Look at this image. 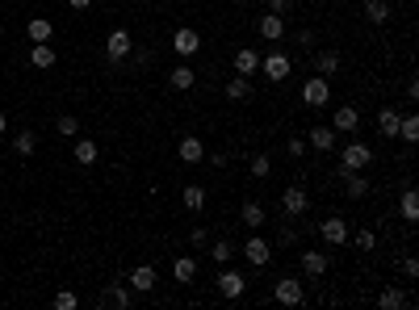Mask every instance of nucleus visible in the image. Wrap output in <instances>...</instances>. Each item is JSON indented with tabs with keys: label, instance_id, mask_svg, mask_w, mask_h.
I'll list each match as a JSON object with an SVG mask.
<instances>
[{
	"label": "nucleus",
	"instance_id": "1",
	"mask_svg": "<svg viewBox=\"0 0 419 310\" xmlns=\"http://www.w3.org/2000/svg\"><path fill=\"white\" fill-rule=\"evenodd\" d=\"M340 151V172H365L374 164V147L365 143V138H356V143H348V147H336Z\"/></svg>",
	"mask_w": 419,
	"mask_h": 310
},
{
	"label": "nucleus",
	"instance_id": "2",
	"mask_svg": "<svg viewBox=\"0 0 419 310\" xmlns=\"http://www.w3.org/2000/svg\"><path fill=\"white\" fill-rule=\"evenodd\" d=\"M289 72H294V63H289V55H281V50H269V55L260 59V76H265L269 84L289 80Z\"/></svg>",
	"mask_w": 419,
	"mask_h": 310
},
{
	"label": "nucleus",
	"instance_id": "3",
	"mask_svg": "<svg viewBox=\"0 0 419 310\" xmlns=\"http://www.w3.org/2000/svg\"><path fill=\"white\" fill-rule=\"evenodd\" d=\"M302 101H306L310 110H323L327 101H331V80H327V76H314V80H306V84H302Z\"/></svg>",
	"mask_w": 419,
	"mask_h": 310
},
{
	"label": "nucleus",
	"instance_id": "4",
	"mask_svg": "<svg viewBox=\"0 0 419 310\" xmlns=\"http://www.w3.org/2000/svg\"><path fill=\"white\" fill-rule=\"evenodd\" d=\"M239 251L247 256V265H252V269H265V265L273 260V243H269V239H260V235H252Z\"/></svg>",
	"mask_w": 419,
	"mask_h": 310
},
{
	"label": "nucleus",
	"instance_id": "5",
	"mask_svg": "<svg viewBox=\"0 0 419 310\" xmlns=\"http://www.w3.org/2000/svg\"><path fill=\"white\" fill-rule=\"evenodd\" d=\"M172 50H176L181 59H193L197 50H201V34H197L193 25H181V30L172 34Z\"/></svg>",
	"mask_w": 419,
	"mask_h": 310
},
{
	"label": "nucleus",
	"instance_id": "6",
	"mask_svg": "<svg viewBox=\"0 0 419 310\" xmlns=\"http://www.w3.org/2000/svg\"><path fill=\"white\" fill-rule=\"evenodd\" d=\"M281 210H285L289 218H298V214H306V210H310V193H306L302 185H289V189L281 193Z\"/></svg>",
	"mask_w": 419,
	"mask_h": 310
},
{
	"label": "nucleus",
	"instance_id": "7",
	"mask_svg": "<svg viewBox=\"0 0 419 310\" xmlns=\"http://www.w3.org/2000/svg\"><path fill=\"white\" fill-rule=\"evenodd\" d=\"M243 289H247V277L223 265V273H218V293H223L227 302H235V298H243Z\"/></svg>",
	"mask_w": 419,
	"mask_h": 310
},
{
	"label": "nucleus",
	"instance_id": "8",
	"mask_svg": "<svg viewBox=\"0 0 419 310\" xmlns=\"http://www.w3.org/2000/svg\"><path fill=\"white\" fill-rule=\"evenodd\" d=\"M319 235H323V243H327V247H344V243H348V223H344L340 214H331V218H323Z\"/></svg>",
	"mask_w": 419,
	"mask_h": 310
},
{
	"label": "nucleus",
	"instance_id": "9",
	"mask_svg": "<svg viewBox=\"0 0 419 310\" xmlns=\"http://www.w3.org/2000/svg\"><path fill=\"white\" fill-rule=\"evenodd\" d=\"M130 46H134L130 34H126V30H114L110 38H105V59H110V63H122V59L130 55Z\"/></svg>",
	"mask_w": 419,
	"mask_h": 310
},
{
	"label": "nucleus",
	"instance_id": "10",
	"mask_svg": "<svg viewBox=\"0 0 419 310\" xmlns=\"http://www.w3.org/2000/svg\"><path fill=\"white\" fill-rule=\"evenodd\" d=\"M256 30H260V38H265V42H277V38H285V17L281 13H260L256 17Z\"/></svg>",
	"mask_w": 419,
	"mask_h": 310
},
{
	"label": "nucleus",
	"instance_id": "11",
	"mask_svg": "<svg viewBox=\"0 0 419 310\" xmlns=\"http://www.w3.org/2000/svg\"><path fill=\"white\" fill-rule=\"evenodd\" d=\"M336 134H340L336 126H310L306 147H314V151H336V147H340V138H336Z\"/></svg>",
	"mask_w": 419,
	"mask_h": 310
},
{
	"label": "nucleus",
	"instance_id": "12",
	"mask_svg": "<svg viewBox=\"0 0 419 310\" xmlns=\"http://www.w3.org/2000/svg\"><path fill=\"white\" fill-rule=\"evenodd\" d=\"M273 298H277L281 306H298V302H302V281H298V277H281V281L273 285Z\"/></svg>",
	"mask_w": 419,
	"mask_h": 310
},
{
	"label": "nucleus",
	"instance_id": "13",
	"mask_svg": "<svg viewBox=\"0 0 419 310\" xmlns=\"http://www.w3.org/2000/svg\"><path fill=\"white\" fill-rule=\"evenodd\" d=\"M331 260H327V251H302V273L306 277H327Z\"/></svg>",
	"mask_w": 419,
	"mask_h": 310
},
{
	"label": "nucleus",
	"instance_id": "14",
	"mask_svg": "<svg viewBox=\"0 0 419 310\" xmlns=\"http://www.w3.org/2000/svg\"><path fill=\"white\" fill-rule=\"evenodd\" d=\"M256 72H260V50L239 46L235 50V76H256Z\"/></svg>",
	"mask_w": 419,
	"mask_h": 310
},
{
	"label": "nucleus",
	"instance_id": "15",
	"mask_svg": "<svg viewBox=\"0 0 419 310\" xmlns=\"http://www.w3.org/2000/svg\"><path fill=\"white\" fill-rule=\"evenodd\" d=\"M155 281H160V273H155L151 265H139V269L130 273V289H134V293H151Z\"/></svg>",
	"mask_w": 419,
	"mask_h": 310
},
{
	"label": "nucleus",
	"instance_id": "16",
	"mask_svg": "<svg viewBox=\"0 0 419 310\" xmlns=\"http://www.w3.org/2000/svg\"><path fill=\"white\" fill-rule=\"evenodd\" d=\"M176 155L185 164H201L205 160V143L197 138V134H189V138H181V147H176Z\"/></svg>",
	"mask_w": 419,
	"mask_h": 310
},
{
	"label": "nucleus",
	"instance_id": "17",
	"mask_svg": "<svg viewBox=\"0 0 419 310\" xmlns=\"http://www.w3.org/2000/svg\"><path fill=\"white\" fill-rule=\"evenodd\" d=\"M55 59H59V50L50 46V42H34L30 46V63L34 68H55Z\"/></svg>",
	"mask_w": 419,
	"mask_h": 310
},
{
	"label": "nucleus",
	"instance_id": "18",
	"mask_svg": "<svg viewBox=\"0 0 419 310\" xmlns=\"http://www.w3.org/2000/svg\"><path fill=\"white\" fill-rule=\"evenodd\" d=\"M398 118H402V114H398L394 105L378 110V134H382V138H398Z\"/></svg>",
	"mask_w": 419,
	"mask_h": 310
},
{
	"label": "nucleus",
	"instance_id": "19",
	"mask_svg": "<svg viewBox=\"0 0 419 310\" xmlns=\"http://www.w3.org/2000/svg\"><path fill=\"white\" fill-rule=\"evenodd\" d=\"M340 180H344V193H348L352 201H360V197H369V180H365L360 172H340Z\"/></svg>",
	"mask_w": 419,
	"mask_h": 310
},
{
	"label": "nucleus",
	"instance_id": "20",
	"mask_svg": "<svg viewBox=\"0 0 419 310\" xmlns=\"http://www.w3.org/2000/svg\"><path fill=\"white\" fill-rule=\"evenodd\" d=\"M331 126H336V130H344V134H352V130L360 126L356 105H340V110H336V118H331Z\"/></svg>",
	"mask_w": 419,
	"mask_h": 310
},
{
	"label": "nucleus",
	"instance_id": "21",
	"mask_svg": "<svg viewBox=\"0 0 419 310\" xmlns=\"http://www.w3.org/2000/svg\"><path fill=\"white\" fill-rule=\"evenodd\" d=\"M398 218H402V223H419V193H415V189H407V193L398 197Z\"/></svg>",
	"mask_w": 419,
	"mask_h": 310
},
{
	"label": "nucleus",
	"instance_id": "22",
	"mask_svg": "<svg viewBox=\"0 0 419 310\" xmlns=\"http://www.w3.org/2000/svg\"><path fill=\"white\" fill-rule=\"evenodd\" d=\"M365 21H369V25H386L390 21V5H386V0H365Z\"/></svg>",
	"mask_w": 419,
	"mask_h": 310
},
{
	"label": "nucleus",
	"instance_id": "23",
	"mask_svg": "<svg viewBox=\"0 0 419 310\" xmlns=\"http://www.w3.org/2000/svg\"><path fill=\"white\" fill-rule=\"evenodd\" d=\"M239 218H243V227H247V231H260V227H265V205H260V201H243Z\"/></svg>",
	"mask_w": 419,
	"mask_h": 310
},
{
	"label": "nucleus",
	"instance_id": "24",
	"mask_svg": "<svg viewBox=\"0 0 419 310\" xmlns=\"http://www.w3.org/2000/svg\"><path fill=\"white\" fill-rule=\"evenodd\" d=\"M50 34H55V25H50L46 17H30L25 21V38L30 42H50Z\"/></svg>",
	"mask_w": 419,
	"mask_h": 310
},
{
	"label": "nucleus",
	"instance_id": "25",
	"mask_svg": "<svg viewBox=\"0 0 419 310\" xmlns=\"http://www.w3.org/2000/svg\"><path fill=\"white\" fill-rule=\"evenodd\" d=\"M101 306H122V310H126V306H134V293L122 289V285H110V289L101 293Z\"/></svg>",
	"mask_w": 419,
	"mask_h": 310
},
{
	"label": "nucleus",
	"instance_id": "26",
	"mask_svg": "<svg viewBox=\"0 0 419 310\" xmlns=\"http://www.w3.org/2000/svg\"><path fill=\"white\" fill-rule=\"evenodd\" d=\"M314 68H319V76H336L340 72V50H319V55H314Z\"/></svg>",
	"mask_w": 419,
	"mask_h": 310
},
{
	"label": "nucleus",
	"instance_id": "27",
	"mask_svg": "<svg viewBox=\"0 0 419 310\" xmlns=\"http://www.w3.org/2000/svg\"><path fill=\"white\" fill-rule=\"evenodd\" d=\"M168 84H172L176 92H189V88L197 84V76H193V68H189V63H181V68H172V76H168Z\"/></svg>",
	"mask_w": 419,
	"mask_h": 310
},
{
	"label": "nucleus",
	"instance_id": "28",
	"mask_svg": "<svg viewBox=\"0 0 419 310\" xmlns=\"http://www.w3.org/2000/svg\"><path fill=\"white\" fill-rule=\"evenodd\" d=\"M398 138H402L407 147L419 143V118H415V114H402V118H398Z\"/></svg>",
	"mask_w": 419,
	"mask_h": 310
},
{
	"label": "nucleus",
	"instance_id": "29",
	"mask_svg": "<svg viewBox=\"0 0 419 310\" xmlns=\"http://www.w3.org/2000/svg\"><path fill=\"white\" fill-rule=\"evenodd\" d=\"M235 251H239V243H231V239H218L214 247H210V260H214V265H231V260H235Z\"/></svg>",
	"mask_w": 419,
	"mask_h": 310
},
{
	"label": "nucleus",
	"instance_id": "30",
	"mask_svg": "<svg viewBox=\"0 0 419 310\" xmlns=\"http://www.w3.org/2000/svg\"><path fill=\"white\" fill-rule=\"evenodd\" d=\"M172 277H176L181 285H189V281H197V260H193V256H181V260L172 265Z\"/></svg>",
	"mask_w": 419,
	"mask_h": 310
},
{
	"label": "nucleus",
	"instance_id": "31",
	"mask_svg": "<svg viewBox=\"0 0 419 310\" xmlns=\"http://www.w3.org/2000/svg\"><path fill=\"white\" fill-rule=\"evenodd\" d=\"M378 306H382V310H398V306H411V298H407L402 289H394V285H390V289H382V293H378Z\"/></svg>",
	"mask_w": 419,
	"mask_h": 310
},
{
	"label": "nucleus",
	"instance_id": "32",
	"mask_svg": "<svg viewBox=\"0 0 419 310\" xmlns=\"http://www.w3.org/2000/svg\"><path fill=\"white\" fill-rule=\"evenodd\" d=\"M72 155H76V164H96V155H101V147H96L92 138H80V143L72 147Z\"/></svg>",
	"mask_w": 419,
	"mask_h": 310
},
{
	"label": "nucleus",
	"instance_id": "33",
	"mask_svg": "<svg viewBox=\"0 0 419 310\" xmlns=\"http://www.w3.org/2000/svg\"><path fill=\"white\" fill-rule=\"evenodd\" d=\"M181 197H185V205H189L193 214H201V210H205V189H201V185H185V193H181Z\"/></svg>",
	"mask_w": 419,
	"mask_h": 310
},
{
	"label": "nucleus",
	"instance_id": "34",
	"mask_svg": "<svg viewBox=\"0 0 419 310\" xmlns=\"http://www.w3.org/2000/svg\"><path fill=\"white\" fill-rule=\"evenodd\" d=\"M252 96V84H247V76H235V80H227V101H247Z\"/></svg>",
	"mask_w": 419,
	"mask_h": 310
},
{
	"label": "nucleus",
	"instance_id": "35",
	"mask_svg": "<svg viewBox=\"0 0 419 310\" xmlns=\"http://www.w3.org/2000/svg\"><path fill=\"white\" fill-rule=\"evenodd\" d=\"M13 151H17V155H21V160H30V155H34V151H38V138H34V134H30V130H21V134H17V138H13Z\"/></svg>",
	"mask_w": 419,
	"mask_h": 310
},
{
	"label": "nucleus",
	"instance_id": "36",
	"mask_svg": "<svg viewBox=\"0 0 419 310\" xmlns=\"http://www.w3.org/2000/svg\"><path fill=\"white\" fill-rule=\"evenodd\" d=\"M352 243H356L360 251H374V247H378V235H374V227H360V231L352 235Z\"/></svg>",
	"mask_w": 419,
	"mask_h": 310
},
{
	"label": "nucleus",
	"instance_id": "37",
	"mask_svg": "<svg viewBox=\"0 0 419 310\" xmlns=\"http://www.w3.org/2000/svg\"><path fill=\"white\" fill-rule=\"evenodd\" d=\"M269 172H273V160H269V155H265V151L252 155V176L260 180V176H269Z\"/></svg>",
	"mask_w": 419,
	"mask_h": 310
},
{
	"label": "nucleus",
	"instance_id": "38",
	"mask_svg": "<svg viewBox=\"0 0 419 310\" xmlns=\"http://www.w3.org/2000/svg\"><path fill=\"white\" fill-rule=\"evenodd\" d=\"M55 130H59V134H63V138H76V134H80V122H76V118H72V114H63V118H59V122H55Z\"/></svg>",
	"mask_w": 419,
	"mask_h": 310
},
{
	"label": "nucleus",
	"instance_id": "39",
	"mask_svg": "<svg viewBox=\"0 0 419 310\" xmlns=\"http://www.w3.org/2000/svg\"><path fill=\"white\" fill-rule=\"evenodd\" d=\"M76 306H80V298H76L72 289H59V293H55V310H76Z\"/></svg>",
	"mask_w": 419,
	"mask_h": 310
},
{
	"label": "nucleus",
	"instance_id": "40",
	"mask_svg": "<svg viewBox=\"0 0 419 310\" xmlns=\"http://www.w3.org/2000/svg\"><path fill=\"white\" fill-rule=\"evenodd\" d=\"M402 277H407V281L419 277V260H415V256H402Z\"/></svg>",
	"mask_w": 419,
	"mask_h": 310
},
{
	"label": "nucleus",
	"instance_id": "41",
	"mask_svg": "<svg viewBox=\"0 0 419 310\" xmlns=\"http://www.w3.org/2000/svg\"><path fill=\"white\" fill-rule=\"evenodd\" d=\"M285 151H289V155H294V160H298V155H306V138H298V134H294V138H289V147H285Z\"/></svg>",
	"mask_w": 419,
	"mask_h": 310
},
{
	"label": "nucleus",
	"instance_id": "42",
	"mask_svg": "<svg viewBox=\"0 0 419 310\" xmlns=\"http://www.w3.org/2000/svg\"><path fill=\"white\" fill-rule=\"evenodd\" d=\"M289 9H294V0H269V13H281L285 17Z\"/></svg>",
	"mask_w": 419,
	"mask_h": 310
},
{
	"label": "nucleus",
	"instance_id": "43",
	"mask_svg": "<svg viewBox=\"0 0 419 310\" xmlns=\"http://www.w3.org/2000/svg\"><path fill=\"white\" fill-rule=\"evenodd\" d=\"M210 243V231L205 227H193V247H205Z\"/></svg>",
	"mask_w": 419,
	"mask_h": 310
},
{
	"label": "nucleus",
	"instance_id": "44",
	"mask_svg": "<svg viewBox=\"0 0 419 310\" xmlns=\"http://www.w3.org/2000/svg\"><path fill=\"white\" fill-rule=\"evenodd\" d=\"M68 5H72V9H88V5H92V0H68Z\"/></svg>",
	"mask_w": 419,
	"mask_h": 310
},
{
	"label": "nucleus",
	"instance_id": "45",
	"mask_svg": "<svg viewBox=\"0 0 419 310\" xmlns=\"http://www.w3.org/2000/svg\"><path fill=\"white\" fill-rule=\"evenodd\" d=\"M5 126H9V118H5V114H0V134H5Z\"/></svg>",
	"mask_w": 419,
	"mask_h": 310
}]
</instances>
